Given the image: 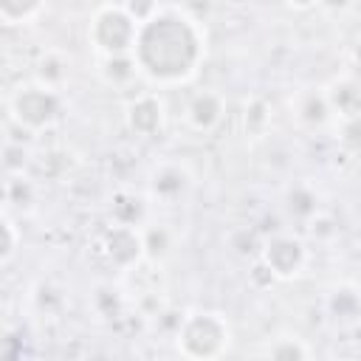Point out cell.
<instances>
[{
	"label": "cell",
	"instance_id": "1",
	"mask_svg": "<svg viewBox=\"0 0 361 361\" xmlns=\"http://www.w3.org/2000/svg\"><path fill=\"white\" fill-rule=\"evenodd\" d=\"M133 51L147 76L158 82H180L197 68L203 42L192 17L178 8L158 6V11L138 25Z\"/></svg>",
	"mask_w": 361,
	"mask_h": 361
},
{
	"label": "cell",
	"instance_id": "2",
	"mask_svg": "<svg viewBox=\"0 0 361 361\" xmlns=\"http://www.w3.org/2000/svg\"><path fill=\"white\" fill-rule=\"evenodd\" d=\"M138 23L124 6H102L90 23V39L107 56H121L135 48Z\"/></svg>",
	"mask_w": 361,
	"mask_h": 361
},
{
	"label": "cell",
	"instance_id": "3",
	"mask_svg": "<svg viewBox=\"0 0 361 361\" xmlns=\"http://www.w3.org/2000/svg\"><path fill=\"white\" fill-rule=\"evenodd\" d=\"M178 341H180V350L189 358L212 361V358H217L223 353V347L228 341V330L217 316L197 313V316L183 322V327L178 333Z\"/></svg>",
	"mask_w": 361,
	"mask_h": 361
},
{
	"label": "cell",
	"instance_id": "4",
	"mask_svg": "<svg viewBox=\"0 0 361 361\" xmlns=\"http://www.w3.org/2000/svg\"><path fill=\"white\" fill-rule=\"evenodd\" d=\"M11 116L25 130H42L59 116V99L48 87H20L11 99Z\"/></svg>",
	"mask_w": 361,
	"mask_h": 361
},
{
	"label": "cell",
	"instance_id": "5",
	"mask_svg": "<svg viewBox=\"0 0 361 361\" xmlns=\"http://www.w3.org/2000/svg\"><path fill=\"white\" fill-rule=\"evenodd\" d=\"M305 262V248L299 240L293 237H276L265 245V265L276 274V276H290L302 268Z\"/></svg>",
	"mask_w": 361,
	"mask_h": 361
},
{
	"label": "cell",
	"instance_id": "6",
	"mask_svg": "<svg viewBox=\"0 0 361 361\" xmlns=\"http://www.w3.org/2000/svg\"><path fill=\"white\" fill-rule=\"evenodd\" d=\"M104 248L116 265H133L144 254V237H138L130 226H118V228L107 231Z\"/></svg>",
	"mask_w": 361,
	"mask_h": 361
},
{
	"label": "cell",
	"instance_id": "7",
	"mask_svg": "<svg viewBox=\"0 0 361 361\" xmlns=\"http://www.w3.org/2000/svg\"><path fill=\"white\" fill-rule=\"evenodd\" d=\"M161 118H164V113H161V102L152 99V96L135 99V102L130 104V110H127V121H130V127H133L135 133H141V135H152V133H158V130H161Z\"/></svg>",
	"mask_w": 361,
	"mask_h": 361
},
{
	"label": "cell",
	"instance_id": "8",
	"mask_svg": "<svg viewBox=\"0 0 361 361\" xmlns=\"http://www.w3.org/2000/svg\"><path fill=\"white\" fill-rule=\"evenodd\" d=\"M327 102H330V110H338L341 116H347V121L361 118V85L358 82L353 79L336 82L333 90L327 93Z\"/></svg>",
	"mask_w": 361,
	"mask_h": 361
},
{
	"label": "cell",
	"instance_id": "9",
	"mask_svg": "<svg viewBox=\"0 0 361 361\" xmlns=\"http://www.w3.org/2000/svg\"><path fill=\"white\" fill-rule=\"evenodd\" d=\"M220 116H223V102H220L217 93L203 90V93H197V96L189 102V121H192L197 130L214 127V124L220 121Z\"/></svg>",
	"mask_w": 361,
	"mask_h": 361
},
{
	"label": "cell",
	"instance_id": "10",
	"mask_svg": "<svg viewBox=\"0 0 361 361\" xmlns=\"http://www.w3.org/2000/svg\"><path fill=\"white\" fill-rule=\"evenodd\" d=\"M135 68H138V62H135V56H130V54L107 56L104 65H102V76H104L107 82H113V85H124V82H130V79L135 76Z\"/></svg>",
	"mask_w": 361,
	"mask_h": 361
},
{
	"label": "cell",
	"instance_id": "11",
	"mask_svg": "<svg viewBox=\"0 0 361 361\" xmlns=\"http://www.w3.org/2000/svg\"><path fill=\"white\" fill-rule=\"evenodd\" d=\"M299 116H302L307 124H313V127L324 124V121L330 118V102H327V96L307 93V96L302 99V104H299Z\"/></svg>",
	"mask_w": 361,
	"mask_h": 361
},
{
	"label": "cell",
	"instance_id": "12",
	"mask_svg": "<svg viewBox=\"0 0 361 361\" xmlns=\"http://www.w3.org/2000/svg\"><path fill=\"white\" fill-rule=\"evenodd\" d=\"M39 11H42V3H17V0H3V3H0V17H3L8 25L28 23V20H34Z\"/></svg>",
	"mask_w": 361,
	"mask_h": 361
},
{
	"label": "cell",
	"instance_id": "13",
	"mask_svg": "<svg viewBox=\"0 0 361 361\" xmlns=\"http://www.w3.org/2000/svg\"><path fill=\"white\" fill-rule=\"evenodd\" d=\"M113 214H116L118 226H135V220H141V214H144V206H141L138 197L118 195L116 203H113Z\"/></svg>",
	"mask_w": 361,
	"mask_h": 361
},
{
	"label": "cell",
	"instance_id": "14",
	"mask_svg": "<svg viewBox=\"0 0 361 361\" xmlns=\"http://www.w3.org/2000/svg\"><path fill=\"white\" fill-rule=\"evenodd\" d=\"M268 358L271 361H305V350L293 338H279V341H274Z\"/></svg>",
	"mask_w": 361,
	"mask_h": 361
},
{
	"label": "cell",
	"instance_id": "15",
	"mask_svg": "<svg viewBox=\"0 0 361 361\" xmlns=\"http://www.w3.org/2000/svg\"><path fill=\"white\" fill-rule=\"evenodd\" d=\"M166 248H169V231L166 228H149L147 234H144V251L149 254V257H164L166 254Z\"/></svg>",
	"mask_w": 361,
	"mask_h": 361
},
{
	"label": "cell",
	"instance_id": "16",
	"mask_svg": "<svg viewBox=\"0 0 361 361\" xmlns=\"http://www.w3.org/2000/svg\"><path fill=\"white\" fill-rule=\"evenodd\" d=\"M39 76L45 79V87H48V85H56V82L65 76V62H62L56 54L42 56V62H39Z\"/></svg>",
	"mask_w": 361,
	"mask_h": 361
},
{
	"label": "cell",
	"instance_id": "17",
	"mask_svg": "<svg viewBox=\"0 0 361 361\" xmlns=\"http://www.w3.org/2000/svg\"><path fill=\"white\" fill-rule=\"evenodd\" d=\"M288 206H290V212H293V214L307 217V214H313V212H316V197H313L307 189H293V192L288 195Z\"/></svg>",
	"mask_w": 361,
	"mask_h": 361
},
{
	"label": "cell",
	"instance_id": "18",
	"mask_svg": "<svg viewBox=\"0 0 361 361\" xmlns=\"http://www.w3.org/2000/svg\"><path fill=\"white\" fill-rule=\"evenodd\" d=\"M330 307L338 313V316H355L361 310V299L353 293V290H336Z\"/></svg>",
	"mask_w": 361,
	"mask_h": 361
},
{
	"label": "cell",
	"instance_id": "19",
	"mask_svg": "<svg viewBox=\"0 0 361 361\" xmlns=\"http://www.w3.org/2000/svg\"><path fill=\"white\" fill-rule=\"evenodd\" d=\"M180 186H183V175L178 169H164L155 178V192H161V195H175V192H180Z\"/></svg>",
	"mask_w": 361,
	"mask_h": 361
},
{
	"label": "cell",
	"instance_id": "20",
	"mask_svg": "<svg viewBox=\"0 0 361 361\" xmlns=\"http://www.w3.org/2000/svg\"><path fill=\"white\" fill-rule=\"evenodd\" d=\"M14 245H17V234H14V223H3V245H0V254L3 259H8L14 254Z\"/></svg>",
	"mask_w": 361,
	"mask_h": 361
},
{
	"label": "cell",
	"instance_id": "21",
	"mask_svg": "<svg viewBox=\"0 0 361 361\" xmlns=\"http://www.w3.org/2000/svg\"><path fill=\"white\" fill-rule=\"evenodd\" d=\"M344 144L347 147H361V118H353V121H347V127H344Z\"/></svg>",
	"mask_w": 361,
	"mask_h": 361
},
{
	"label": "cell",
	"instance_id": "22",
	"mask_svg": "<svg viewBox=\"0 0 361 361\" xmlns=\"http://www.w3.org/2000/svg\"><path fill=\"white\" fill-rule=\"evenodd\" d=\"M330 226H333L330 220H319V228H313V234H316V231H319V234H330V231H333Z\"/></svg>",
	"mask_w": 361,
	"mask_h": 361
},
{
	"label": "cell",
	"instance_id": "23",
	"mask_svg": "<svg viewBox=\"0 0 361 361\" xmlns=\"http://www.w3.org/2000/svg\"><path fill=\"white\" fill-rule=\"evenodd\" d=\"M358 59H361V48H358Z\"/></svg>",
	"mask_w": 361,
	"mask_h": 361
}]
</instances>
